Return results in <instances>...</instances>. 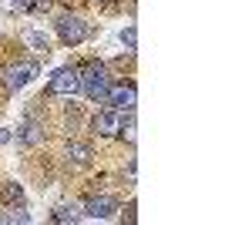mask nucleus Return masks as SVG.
Instances as JSON below:
<instances>
[{"label": "nucleus", "mask_w": 252, "mask_h": 225, "mask_svg": "<svg viewBox=\"0 0 252 225\" xmlns=\"http://www.w3.org/2000/svg\"><path fill=\"white\" fill-rule=\"evenodd\" d=\"M78 77H81V94H84V97L104 101V94L111 88V77H108V67H104L101 61H88L78 71Z\"/></svg>", "instance_id": "obj_1"}, {"label": "nucleus", "mask_w": 252, "mask_h": 225, "mask_svg": "<svg viewBox=\"0 0 252 225\" xmlns=\"http://www.w3.org/2000/svg\"><path fill=\"white\" fill-rule=\"evenodd\" d=\"M54 31H58V37H61V44H67V47H78V44H84L88 40V24L81 17H74V14H61L58 17V24H54Z\"/></svg>", "instance_id": "obj_2"}, {"label": "nucleus", "mask_w": 252, "mask_h": 225, "mask_svg": "<svg viewBox=\"0 0 252 225\" xmlns=\"http://www.w3.org/2000/svg\"><path fill=\"white\" fill-rule=\"evenodd\" d=\"M47 94H54V97H74L81 94V77L74 67H58L51 81H47Z\"/></svg>", "instance_id": "obj_3"}, {"label": "nucleus", "mask_w": 252, "mask_h": 225, "mask_svg": "<svg viewBox=\"0 0 252 225\" xmlns=\"http://www.w3.org/2000/svg\"><path fill=\"white\" fill-rule=\"evenodd\" d=\"M37 74H40L37 61H20V64H10V67L3 71V88H7V91H20V88H27Z\"/></svg>", "instance_id": "obj_4"}, {"label": "nucleus", "mask_w": 252, "mask_h": 225, "mask_svg": "<svg viewBox=\"0 0 252 225\" xmlns=\"http://www.w3.org/2000/svg\"><path fill=\"white\" fill-rule=\"evenodd\" d=\"M121 125H125V118H121V111H115V108H101V111L91 118V131H94L97 138H118V134H121Z\"/></svg>", "instance_id": "obj_5"}, {"label": "nucleus", "mask_w": 252, "mask_h": 225, "mask_svg": "<svg viewBox=\"0 0 252 225\" xmlns=\"http://www.w3.org/2000/svg\"><path fill=\"white\" fill-rule=\"evenodd\" d=\"M104 101H108L115 111L131 114V111H135V104H138V88H135V84H111L108 94H104Z\"/></svg>", "instance_id": "obj_6"}, {"label": "nucleus", "mask_w": 252, "mask_h": 225, "mask_svg": "<svg viewBox=\"0 0 252 225\" xmlns=\"http://www.w3.org/2000/svg\"><path fill=\"white\" fill-rule=\"evenodd\" d=\"M118 212V198L115 195H91L84 208H81V215H88V219H97V222H104V219H111Z\"/></svg>", "instance_id": "obj_7"}, {"label": "nucleus", "mask_w": 252, "mask_h": 225, "mask_svg": "<svg viewBox=\"0 0 252 225\" xmlns=\"http://www.w3.org/2000/svg\"><path fill=\"white\" fill-rule=\"evenodd\" d=\"M67 161L78 165V168L91 165V148H88L84 141H67Z\"/></svg>", "instance_id": "obj_8"}, {"label": "nucleus", "mask_w": 252, "mask_h": 225, "mask_svg": "<svg viewBox=\"0 0 252 225\" xmlns=\"http://www.w3.org/2000/svg\"><path fill=\"white\" fill-rule=\"evenodd\" d=\"M24 44H27L31 51H37V54H47V51H51L47 34H44V31H34V27H27V31H24Z\"/></svg>", "instance_id": "obj_9"}, {"label": "nucleus", "mask_w": 252, "mask_h": 225, "mask_svg": "<svg viewBox=\"0 0 252 225\" xmlns=\"http://www.w3.org/2000/svg\"><path fill=\"white\" fill-rule=\"evenodd\" d=\"M3 198H7V205H14V208L27 205V195H24V185L20 182H7L3 185Z\"/></svg>", "instance_id": "obj_10"}, {"label": "nucleus", "mask_w": 252, "mask_h": 225, "mask_svg": "<svg viewBox=\"0 0 252 225\" xmlns=\"http://www.w3.org/2000/svg\"><path fill=\"white\" fill-rule=\"evenodd\" d=\"M17 141L20 145H37L40 141V128L34 125V121H24V125L17 128Z\"/></svg>", "instance_id": "obj_11"}, {"label": "nucleus", "mask_w": 252, "mask_h": 225, "mask_svg": "<svg viewBox=\"0 0 252 225\" xmlns=\"http://www.w3.org/2000/svg\"><path fill=\"white\" fill-rule=\"evenodd\" d=\"M51 219H54V222H78L81 208L78 205H58L54 212H51Z\"/></svg>", "instance_id": "obj_12"}, {"label": "nucleus", "mask_w": 252, "mask_h": 225, "mask_svg": "<svg viewBox=\"0 0 252 225\" xmlns=\"http://www.w3.org/2000/svg\"><path fill=\"white\" fill-rule=\"evenodd\" d=\"M121 44H125L128 51H135V47H138V31L131 27V24H128L125 31H121Z\"/></svg>", "instance_id": "obj_13"}, {"label": "nucleus", "mask_w": 252, "mask_h": 225, "mask_svg": "<svg viewBox=\"0 0 252 225\" xmlns=\"http://www.w3.org/2000/svg\"><path fill=\"white\" fill-rule=\"evenodd\" d=\"M10 7L20 10V14H31V10H34V0H10Z\"/></svg>", "instance_id": "obj_14"}, {"label": "nucleus", "mask_w": 252, "mask_h": 225, "mask_svg": "<svg viewBox=\"0 0 252 225\" xmlns=\"http://www.w3.org/2000/svg\"><path fill=\"white\" fill-rule=\"evenodd\" d=\"M51 7H54V0H34V10H51Z\"/></svg>", "instance_id": "obj_15"}, {"label": "nucleus", "mask_w": 252, "mask_h": 225, "mask_svg": "<svg viewBox=\"0 0 252 225\" xmlns=\"http://www.w3.org/2000/svg\"><path fill=\"white\" fill-rule=\"evenodd\" d=\"M10 138H14V134L7 131V128H0V145H7V141H10Z\"/></svg>", "instance_id": "obj_16"}, {"label": "nucleus", "mask_w": 252, "mask_h": 225, "mask_svg": "<svg viewBox=\"0 0 252 225\" xmlns=\"http://www.w3.org/2000/svg\"><path fill=\"white\" fill-rule=\"evenodd\" d=\"M0 222H10V215H7V212H0Z\"/></svg>", "instance_id": "obj_17"}]
</instances>
